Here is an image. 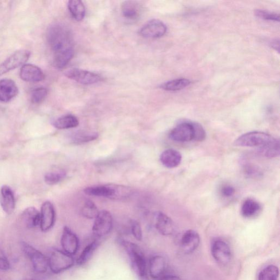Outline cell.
<instances>
[{
	"instance_id": "1",
	"label": "cell",
	"mask_w": 280,
	"mask_h": 280,
	"mask_svg": "<svg viewBox=\"0 0 280 280\" xmlns=\"http://www.w3.org/2000/svg\"><path fill=\"white\" fill-rule=\"evenodd\" d=\"M48 43L54 53L53 64L57 69H63L74 55L72 35L70 30L61 23L53 24L47 32Z\"/></svg>"
},
{
	"instance_id": "2",
	"label": "cell",
	"mask_w": 280,
	"mask_h": 280,
	"mask_svg": "<svg viewBox=\"0 0 280 280\" xmlns=\"http://www.w3.org/2000/svg\"><path fill=\"white\" fill-rule=\"evenodd\" d=\"M127 252L131 265L139 277L145 279L147 275V263L145 254L140 247L133 243L122 242Z\"/></svg>"
},
{
	"instance_id": "3",
	"label": "cell",
	"mask_w": 280,
	"mask_h": 280,
	"mask_svg": "<svg viewBox=\"0 0 280 280\" xmlns=\"http://www.w3.org/2000/svg\"><path fill=\"white\" fill-rule=\"evenodd\" d=\"M275 139L272 136L259 131H253L238 137L234 142V145L240 147H264Z\"/></svg>"
},
{
	"instance_id": "4",
	"label": "cell",
	"mask_w": 280,
	"mask_h": 280,
	"mask_svg": "<svg viewBox=\"0 0 280 280\" xmlns=\"http://www.w3.org/2000/svg\"><path fill=\"white\" fill-rule=\"evenodd\" d=\"M48 259V266L54 274H59L71 268L75 263L72 256L59 250H54Z\"/></svg>"
},
{
	"instance_id": "5",
	"label": "cell",
	"mask_w": 280,
	"mask_h": 280,
	"mask_svg": "<svg viewBox=\"0 0 280 280\" xmlns=\"http://www.w3.org/2000/svg\"><path fill=\"white\" fill-rule=\"evenodd\" d=\"M113 227V218L110 212L99 211L95 218L93 233L95 237H102L109 234Z\"/></svg>"
},
{
	"instance_id": "6",
	"label": "cell",
	"mask_w": 280,
	"mask_h": 280,
	"mask_svg": "<svg viewBox=\"0 0 280 280\" xmlns=\"http://www.w3.org/2000/svg\"><path fill=\"white\" fill-rule=\"evenodd\" d=\"M23 249L25 253L29 257L33 268L36 272L38 274L46 273L49 268L48 259L45 255L31 246L26 244L24 245Z\"/></svg>"
},
{
	"instance_id": "7",
	"label": "cell",
	"mask_w": 280,
	"mask_h": 280,
	"mask_svg": "<svg viewBox=\"0 0 280 280\" xmlns=\"http://www.w3.org/2000/svg\"><path fill=\"white\" fill-rule=\"evenodd\" d=\"M30 55V52L28 50H20L14 53L0 65V76L25 65Z\"/></svg>"
},
{
	"instance_id": "8",
	"label": "cell",
	"mask_w": 280,
	"mask_h": 280,
	"mask_svg": "<svg viewBox=\"0 0 280 280\" xmlns=\"http://www.w3.org/2000/svg\"><path fill=\"white\" fill-rule=\"evenodd\" d=\"M170 138L175 142L186 143L194 140V129L193 122H181L173 129L169 134Z\"/></svg>"
},
{
	"instance_id": "9",
	"label": "cell",
	"mask_w": 280,
	"mask_h": 280,
	"mask_svg": "<svg viewBox=\"0 0 280 280\" xmlns=\"http://www.w3.org/2000/svg\"><path fill=\"white\" fill-rule=\"evenodd\" d=\"M68 78L84 85H91L102 80L100 75L92 72L79 69H71L65 72Z\"/></svg>"
},
{
	"instance_id": "10",
	"label": "cell",
	"mask_w": 280,
	"mask_h": 280,
	"mask_svg": "<svg viewBox=\"0 0 280 280\" xmlns=\"http://www.w3.org/2000/svg\"><path fill=\"white\" fill-rule=\"evenodd\" d=\"M167 28L165 24L158 19L147 23L139 30V34L147 38H159L166 34Z\"/></svg>"
},
{
	"instance_id": "11",
	"label": "cell",
	"mask_w": 280,
	"mask_h": 280,
	"mask_svg": "<svg viewBox=\"0 0 280 280\" xmlns=\"http://www.w3.org/2000/svg\"><path fill=\"white\" fill-rule=\"evenodd\" d=\"M40 216L41 230L44 232L48 231L53 227L55 221V212L52 203L47 201L43 204Z\"/></svg>"
},
{
	"instance_id": "12",
	"label": "cell",
	"mask_w": 280,
	"mask_h": 280,
	"mask_svg": "<svg viewBox=\"0 0 280 280\" xmlns=\"http://www.w3.org/2000/svg\"><path fill=\"white\" fill-rule=\"evenodd\" d=\"M61 244L64 251L71 256L75 254L78 250V238L69 227L64 228Z\"/></svg>"
},
{
	"instance_id": "13",
	"label": "cell",
	"mask_w": 280,
	"mask_h": 280,
	"mask_svg": "<svg viewBox=\"0 0 280 280\" xmlns=\"http://www.w3.org/2000/svg\"><path fill=\"white\" fill-rule=\"evenodd\" d=\"M211 252L214 259L221 264H227L231 259V250L229 245L224 241H216L214 242L212 245Z\"/></svg>"
},
{
	"instance_id": "14",
	"label": "cell",
	"mask_w": 280,
	"mask_h": 280,
	"mask_svg": "<svg viewBox=\"0 0 280 280\" xmlns=\"http://www.w3.org/2000/svg\"><path fill=\"white\" fill-rule=\"evenodd\" d=\"M20 77L24 81L28 82H39L45 78L44 72L37 66L32 64H25L20 71Z\"/></svg>"
},
{
	"instance_id": "15",
	"label": "cell",
	"mask_w": 280,
	"mask_h": 280,
	"mask_svg": "<svg viewBox=\"0 0 280 280\" xmlns=\"http://www.w3.org/2000/svg\"><path fill=\"white\" fill-rule=\"evenodd\" d=\"M18 94V88L10 79L0 80V102L8 103Z\"/></svg>"
},
{
	"instance_id": "16",
	"label": "cell",
	"mask_w": 280,
	"mask_h": 280,
	"mask_svg": "<svg viewBox=\"0 0 280 280\" xmlns=\"http://www.w3.org/2000/svg\"><path fill=\"white\" fill-rule=\"evenodd\" d=\"M155 226L156 230L163 235H171L175 231L174 222L166 214L161 212L155 214Z\"/></svg>"
},
{
	"instance_id": "17",
	"label": "cell",
	"mask_w": 280,
	"mask_h": 280,
	"mask_svg": "<svg viewBox=\"0 0 280 280\" xmlns=\"http://www.w3.org/2000/svg\"><path fill=\"white\" fill-rule=\"evenodd\" d=\"M200 236L194 230H189L181 238V247L184 253L191 254L198 248L200 244Z\"/></svg>"
},
{
	"instance_id": "18",
	"label": "cell",
	"mask_w": 280,
	"mask_h": 280,
	"mask_svg": "<svg viewBox=\"0 0 280 280\" xmlns=\"http://www.w3.org/2000/svg\"><path fill=\"white\" fill-rule=\"evenodd\" d=\"M0 204L8 215L12 213L15 209V202L13 192L8 186H3L0 190Z\"/></svg>"
},
{
	"instance_id": "19",
	"label": "cell",
	"mask_w": 280,
	"mask_h": 280,
	"mask_svg": "<svg viewBox=\"0 0 280 280\" xmlns=\"http://www.w3.org/2000/svg\"><path fill=\"white\" fill-rule=\"evenodd\" d=\"M167 268V262L161 256H155L152 257L149 262L148 270L151 277L154 279L162 278Z\"/></svg>"
},
{
	"instance_id": "20",
	"label": "cell",
	"mask_w": 280,
	"mask_h": 280,
	"mask_svg": "<svg viewBox=\"0 0 280 280\" xmlns=\"http://www.w3.org/2000/svg\"><path fill=\"white\" fill-rule=\"evenodd\" d=\"M121 11L126 19L134 21L137 20L141 15L142 7L136 2L127 1L122 4Z\"/></svg>"
},
{
	"instance_id": "21",
	"label": "cell",
	"mask_w": 280,
	"mask_h": 280,
	"mask_svg": "<svg viewBox=\"0 0 280 280\" xmlns=\"http://www.w3.org/2000/svg\"><path fill=\"white\" fill-rule=\"evenodd\" d=\"M160 161L165 167L175 168L178 167L182 161V155L176 150L168 149L161 154Z\"/></svg>"
},
{
	"instance_id": "22",
	"label": "cell",
	"mask_w": 280,
	"mask_h": 280,
	"mask_svg": "<svg viewBox=\"0 0 280 280\" xmlns=\"http://www.w3.org/2000/svg\"><path fill=\"white\" fill-rule=\"evenodd\" d=\"M22 218L27 226L29 228H34L40 226V212L35 208H28L24 210Z\"/></svg>"
},
{
	"instance_id": "23",
	"label": "cell",
	"mask_w": 280,
	"mask_h": 280,
	"mask_svg": "<svg viewBox=\"0 0 280 280\" xmlns=\"http://www.w3.org/2000/svg\"><path fill=\"white\" fill-rule=\"evenodd\" d=\"M79 123L76 117L72 114H67L56 119L53 123V126L58 129H68L78 127Z\"/></svg>"
},
{
	"instance_id": "24",
	"label": "cell",
	"mask_w": 280,
	"mask_h": 280,
	"mask_svg": "<svg viewBox=\"0 0 280 280\" xmlns=\"http://www.w3.org/2000/svg\"><path fill=\"white\" fill-rule=\"evenodd\" d=\"M68 10L72 17L77 21H82L85 18L86 8L80 0H71L68 4Z\"/></svg>"
},
{
	"instance_id": "25",
	"label": "cell",
	"mask_w": 280,
	"mask_h": 280,
	"mask_svg": "<svg viewBox=\"0 0 280 280\" xmlns=\"http://www.w3.org/2000/svg\"><path fill=\"white\" fill-rule=\"evenodd\" d=\"M84 192L88 195L105 197L109 199L112 196L110 184L89 187L84 189Z\"/></svg>"
},
{
	"instance_id": "26",
	"label": "cell",
	"mask_w": 280,
	"mask_h": 280,
	"mask_svg": "<svg viewBox=\"0 0 280 280\" xmlns=\"http://www.w3.org/2000/svg\"><path fill=\"white\" fill-rule=\"evenodd\" d=\"M261 208V205L257 201L249 199L243 203L241 212L244 217L250 218L257 215Z\"/></svg>"
},
{
	"instance_id": "27",
	"label": "cell",
	"mask_w": 280,
	"mask_h": 280,
	"mask_svg": "<svg viewBox=\"0 0 280 280\" xmlns=\"http://www.w3.org/2000/svg\"><path fill=\"white\" fill-rule=\"evenodd\" d=\"M191 84V82L186 78H178L166 82L161 86V88L167 91H178Z\"/></svg>"
},
{
	"instance_id": "28",
	"label": "cell",
	"mask_w": 280,
	"mask_h": 280,
	"mask_svg": "<svg viewBox=\"0 0 280 280\" xmlns=\"http://www.w3.org/2000/svg\"><path fill=\"white\" fill-rule=\"evenodd\" d=\"M98 246V243L96 240L88 245L77 259V264L78 266L85 265L92 258Z\"/></svg>"
},
{
	"instance_id": "29",
	"label": "cell",
	"mask_w": 280,
	"mask_h": 280,
	"mask_svg": "<svg viewBox=\"0 0 280 280\" xmlns=\"http://www.w3.org/2000/svg\"><path fill=\"white\" fill-rule=\"evenodd\" d=\"M98 137V134L95 132L81 131L72 134L70 138L73 144H81L93 141Z\"/></svg>"
},
{
	"instance_id": "30",
	"label": "cell",
	"mask_w": 280,
	"mask_h": 280,
	"mask_svg": "<svg viewBox=\"0 0 280 280\" xmlns=\"http://www.w3.org/2000/svg\"><path fill=\"white\" fill-rule=\"evenodd\" d=\"M279 142L275 138L272 143L268 145L259 148L258 151L263 156L268 158H275L279 154Z\"/></svg>"
},
{
	"instance_id": "31",
	"label": "cell",
	"mask_w": 280,
	"mask_h": 280,
	"mask_svg": "<svg viewBox=\"0 0 280 280\" xmlns=\"http://www.w3.org/2000/svg\"><path fill=\"white\" fill-rule=\"evenodd\" d=\"M278 268L275 266L270 265L261 271L258 280H278Z\"/></svg>"
},
{
	"instance_id": "32",
	"label": "cell",
	"mask_w": 280,
	"mask_h": 280,
	"mask_svg": "<svg viewBox=\"0 0 280 280\" xmlns=\"http://www.w3.org/2000/svg\"><path fill=\"white\" fill-rule=\"evenodd\" d=\"M81 212L82 215L88 219H95L99 211H98L96 205L92 201H87Z\"/></svg>"
},
{
	"instance_id": "33",
	"label": "cell",
	"mask_w": 280,
	"mask_h": 280,
	"mask_svg": "<svg viewBox=\"0 0 280 280\" xmlns=\"http://www.w3.org/2000/svg\"><path fill=\"white\" fill-rule=\"evenodd\" d=\"M47 94V89L44 87H39L33 90L30 96L31 103L36 105L42 103L45 100Z\"/></svg>"
},
{
	"instance_id": "34",
	"label": "cell",
	"mask_w": 280,
	"mask_h": 280,
	"mask_svg": "<svg viewBox=\"0 0 280 280\" xmlns=\"http://www.w3.org/2000/svg\"><path fill=\"white\" fill-rule=\"evenodd\" d=\"M65 176L64 172H48L45 176V181L48 185H54L60 183Z\"/></svg>"
},
{
	"instance_id": "35",
	"label": "cell",
	"mask_w": 280,
	"mask_h": 280,
	"mask_svg": "<svg viewBox=\"0 0 280 280\" xmlns=\"http://www.w3.org/2000/svg\"><path fill=\"white\" fill-rule=\"evenodd\" d=\"M130 230L131 234L138 241H142L143 238V232L142 227L138 222L135 220L130 222Z\"/></svg>"
},
{
	"instance_id": "36",
	"label": "cell",
	"mask_w": 280,
	"mask_h": 280,
	"mask_svg": "<svg viewBox=\"0 0 280 280\" xmlns=\"http://www.w3.org/2000/svg\"><path fill=\"white\" fill-rule=\"evenodd\" d=\"M255 14H256L258 17L263 19L279 22V14L275 13H271L266 11L257 10L255 12Z\"/></svg>"
},
{
	"instance_id": "37",
	"label": "cell",
	"mask_w": 280,
	"mask_h": 280,
	"mask_svg": "<svg viewBox=\"0 0 280 280\" xmlns=\"http://www.w3.org/2000/svg\"><path fill=\"white\" fill-rule=\"evenodd\" d=\"M194 129V140L196 142H203L206 137V133L203 127L197 123L193 122Z\"/></svg>"
},
{
	"instance_id": "38",
	"label": "cell",
	"mask_w": 280,
	"mask_h": 280,
	"mask_svg": "<svg viewBox=\"0 0 280 280\" xmlns=\"http://www.w3.org/2000/svg\"><path fill=\"white\" fill-rule=\"evenodd\" d=\"M221 193L225 197H231L235 194V189L232 186L225 185L221 188Z\"/></svg>"
},
{
	"instance_id": "39",
	"label": "cell",
	"mask_w": 280,
	"mask_h": 280,
	"mask_svg": "<svg viewBox=\"0 0 280 280\" xmlns=\"http://www.w3.org/2000/svg\"><path fill=\"white\" fill-rule=\"evenodd\" d=\"M245 173L249 176L252 177H259L261 174V172L258 168L249 166L245 168Z\"/></svg>"
},
{
	"instance_id": "40",
	"label": "cell",
	"mask_w": 280,
	"mask_h": 280,
	"mask_svg": "<svg viewBox=\"0 0 280 280\" xmlns=\"http://www.w3.org/2000/svg\"><path fill=\"white\" fill-rule=\"evenodd\" d=\"M10 268L9 261L5 256L4 253L0 250V270L2 271H7Z\"/></svg>"
},
{
	"instance_id": "41",
	"label": "cell",
	"mask_w": 280,
	"mask_h": 280,
	"mask_svg": "<svg viewBox=\"0 0 280 280\" xmlns=\"http://www.w3.org/2000/svg\"><path fill=\"white\" fill-rule=\"evenodd\" d=\"M159 280H181V279L176 276L167 275L163 276Z\"/></svg>"
},
{
	"instance_id": "42",
	"label": "cell",
	"mask_w": 280,
	"mask_h": 280,
	"mask_svg": "<svg viewBox=\"0 0 280 280\" xmlns=\"http://www.w3.org/2000/svg\"><path fill=\"white\" fill-rule=\"evenodd\" d=\"M271 46H272V47L276 49H277V51L278 52V49H279V41L277 40V41H276V40H275L274 41H273V42L272 43H271Z\"/></svg>"
},
{
	"instance_id": "43",
	"label": "cell",
	"mask_w": 280,
	"mask_h": 280,
	"mask_svg": "<svg viewBox=\"0 0 280 280\" xmlns=\"http://www.w3.org/2000/svg\"><path fill=\"white\" fill-rule=\"evenodd\" d=\"M26 280H36V279H27Z\"/></svg>"
}]
</instances>
